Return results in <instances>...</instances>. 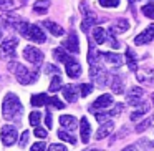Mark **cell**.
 I'll return each mask as SVG.
<instances>
[{
  "label": "cell",
  "mask_w": 154,
  "mask_h": 151,
  "mask_svg": "<svg viewBox=\"0 0 154 151\" xmlns=\"http://www.w3.org/2000/svg\"><path fill=\"white\" fill-rule=\"evenodd\" d=\"M2 115L7 121H15L20 123L22 116H23V105L18 100L15 93H8L4 98V105H2Z\"/></svg>",
  "instance_id": "1"
},
{
  "label": "cell",
  "mask_w": 154,
  "mask_h": 151,
  "mask_svg": "<svg viewBox=\"0 0 154 151\" xmlns=\"http://www.w3.org/2000/svg\"><path fill=\"white\" fill-rule=\"evenodd\" d=\"M15 30H18L22 33V37L28 38V40L35 42V43H43L45 40H47V35L43 33V30H42L38 25H33V24H28V22L25 20H20L15 24Z\"/></svg>",
  "instance_id": "2"
},
{
  "label": "cell",
  "mask_w": 154,
  "mask_h": 151,
  "mask_svg": "<svg viewBox=\"0 0 154 151\" xmlns=\"http://www.w3.org/2000/svg\"><path fill=\"white\" fill-rule=\"evenodd\" d=\"M8 70L15 75L18 83H22V85H32L38 80V71L37 70H28L27 67H23L22 63H17V61L8 63Z\"/></svg>",
  "instance_id": "3"
},
{
  "label": "cell",
  "mask_w": 154,
  "mask_h": 151,
  "mask_svg": "<svg viewBox=\"0 0 154 151\" xmlns=\"http://www.w3.org/2000/svg\"><path fill=\"white\" fill-rule=\"evenodd\" d=\"M113 103H114V98L111 96V95L104 93V95H101V96H98L96 100L90 105L88 110H90L93 115H98V113H101V111L109 110V108L113 106Z\"/></svg>",
  "instance_id": "4"
},
{
  "label": "cell",
  "mask_w": 154,
  "mask_h": 151,
  "mask_svg": "<svg viewBox=\"0 0 154 151\" xmlns=\"http://www.w3.org/2000/svg\"><path fill=\"white\" fill-rule=\"evenodd\" d=\"M17 47H18V40L15 37L4 40L0 45V57L4 60H14L17 57Z\"/></svg>",
  "instance_id": "5"
},
{
  "label": "cell",
  "mask_w": 154,
  "mask_h": 151,
  "mask_svg": "<svg viewBox=\"0 0 154 151\" xmlns=\"http://www.w3.org/2000/svg\"><path fill=\"white\" fill-rule=\"evenodd\" d=\"M23 58H25L27 61H30L32 65L38 67V65L43 61V53H42V50H38L37 47H32V45H28V47L23 48Z\"/></svg>",
  "instance_id": "6"
},
{
  "label": "cell",
  "mask_w": 154,
  "mask_h": 151,
  "mask_svg": "<svg viewBox=\"0 0 154 151\" xmlns=\"http://www.w3.org/2000/svg\"><path fill=\"white\" fill-rule=\"evenodd\" d=\"M0 138H2L4 146H12L17 141V128L12 124H4L0 130Z\"/></svg>",
  "instance_id": "7"
},
{
  "label": "cell",
  "mask_w": 154,
  "mask_h": 151,
  "mask_svg": "<svg viewBox=\"0 0 154 151\" xmlns=\"http://www.w3.org/2000/svg\"><path fill=\"white\" fill-rule=\"evenodd\" d=\"M81 12H83V15H85V20H83V25H81V28H83L85 32H88L90 30V27L91 25H94V24H98V17H96V14H94L91 8H88L86 7V4L85 2H81Z\"/></svg>",
  "instance_id": "8"
},
{
  "label": "cell",
  "mask_w": 154,
  "mask_h": 151,
  "mask_svg": "<svg viewBox=\"0 0 154 151\" xmlns=\"http://www.w3.org/2000/svg\"><path fill=\"white\" fill-rule=\"evenodd\" d=\"M143 90H141L139 87H133L128 90L126 93V101L131 105V106H139L141 103H143Z\"/></svg>",
  "instance_id": "9"
},
{
  "label": "cell",
  "mask_w": 154,
  "mask_h": 151,
  "mask_svg": "<svg viewBox=\"0 0 154 151\" xmlns=\"http://www.w3.org/2000/svg\"><path fill=\"white\" fill-rule=\"evenodd\" d=\"M65 68H66V75L70 78H78L81 75V65L78 63L71 55H70V58L65 61Z\"/></svg>",
  "instance_id": "10"
},
{
  "label": "cell",
  "mask_w": 154,
  "mask_h": 151,
  "mask_svg": "<svg viewBox=\"0 0 154 151\" xmlns=\"http://www.w3.org/2000/svg\"><path fill=\"white\" fill-rule=\"evenodd\" d=\"M63 48L68 50L70 53H78L80 52V42H78V35L75 32H70L66 40L63 42Z\"/></svg>",
  "instance_id": "11"
},
{
  "label": "cell",
  "mask_w": 154,
  "mask_h": 151,
  "mask_svg": "<svg viewBox=\"0 0 154 151\" xmlns=\"http://www.w3.org/2000/svg\"><path fill=\"white\" fill-rule=\"evenodd\" d=\"M154 40V25H149L144 32H141L136 38H134V43L136 45H146L149 42Z\"/></svg>",
  "instance_id": "12"
},
{
  "label": "cell",
  "mask_w": 154,
  "mask_h": 151,
  "mask_svg": "<svg viewBox=\"0 0 154 151\" xmlns=\"http://www.w3.org/2000/svg\"><path fill=\"white\" fill-rule=\"evenodd\" d=\"M60 126H61V130L71 133V131L76 130L78 121H76V118L71 116V115H63V116H60Z\"/></svg>",
  "instance_id": "13"
},
{
  "label": "cell",
  "mask_w": 154,
  "mask_h": 151,
  "mask_svg": "<svg viewBox=\"0 0 154 151\" xmlns=\"http://www.w3.org/2000/svg\"><path fill=\"white\" fill-rule=\"evenodd\" d=\"M101 58H104V61H106L108 65H111V67H114V68H119L121 65H123V57L118 55V53L103 52V53H101Z\"/></svg>",
  "instance_id": "14"
},
{
  "label": "cell",
  "mask_w": 154,
  "mask_h": 151,
  "mask_svg": "<svg viewBox=\"0 0 154 151\" xmlns=\"http://www.w3.org/2000/svg\"><path fill=\"white\" fill-rule=\"evenodd\" d=\"M61 91H63L65 100H66L68 103H76V100H78V87H75V85H65V87L61 88Z\"/></svg>",
  "instance_id": "15"
},
{
  "label": "cell",
  "mask_w": 154,
  "mask_h": 151,
  "mask_svg": "<svg viewBox=\"0 0 154 151\" xmlns=\"http://www.w3.org/2000/svg\"><path fill=\"white\" fill-rule=\"evenodd\" d=\"M80 134H81V141L85 144H88V141L91 138V126L86 118H81L80 120Z\"/></svg>",
  "instance_id": "16"
},
{
  "label": "cell",
  "mask_w": 154,
  "mask_h": 151,
  "mask_svg": "<svg viewBox=\"0 0 154 151\" xmlns=\"http://www.w3.org/2000/svg\"><path fill=\"white\" fill-rule=\"evenodd\" d=\"M128 30H129V22L126 18H118V20H114V24L109 28L111 33H124Z\"/></svg>",
  "instance_id": "17"
},
{
  "label": "cell",
  "mask_w": 154,
  "mask_h": 151,
  "mask_svg": "<svg viewBox=\"0 0 154 151\" xmlns=\"http://www.w3.org/2000/svg\"><path fill=\"white\" fill-rule=\"evenodd\" d=\"M137 80L147 85L154 83V68H141L137 71Z\"/></svg>",
  "instance_id": "18"
},
{
  "label": "cell",
  "mask_w": 154,
  "mask_h": 151,
  "mask_svg": "<svg viewBox=\"0 0 154 151\" xmlns=\"http://www.w3.org/2000/svg\"><path fill=\"white\" fill-rule=\"evenodd\" d=\"M114 130V121H106L100 126V130L96 131V140H103L108 134H111V131Z\"/></svg>",
  "instance_id": "19"
},
{
  "label": "cell",
  "mask_w": 154,
  "mask_h": 151,
  "mask_svg": "<svg viewBox=\"0 0 154 151\" xmlns=\"http://www.w3.org/2000/svg\"><path fill=\"white\" fill-rule=\"evenodd\" d=\"M93 40H94V43L103 45L104 42L108 40V32L101 27H94L93 28Z\"/></svg>",
  "instance_id": "20"
},
{
  "label": "cell",
  "mask_w": 154,
  "mask_h": 151,
  "mask_svg": "<svg viewBox=\"0 0 154 151\" xmlns=\"http://www.w3.org/2000/svg\"><path fill=\"white\" fill-rule=\"evenodd\" d=\"M43 25L48 28V32H50L51 35H55V37H61V35H65V30L61 28V25L55 24V22H51V20H45V22H43Z\"/></svg>",
  "instance_id": "21"
},
{
  "label": "cell",
  "mask_w": 154,
  "mask_h": 151,
  "mask_svg": "<svg viewBox=\"0 0 154 151\" xmlns=\"http://www.w3.org/2000/svg\"><path fill=\"white\" fill-rule=\"evenodd\" d=\"M111 88H113L114 95H123L124 93V83H123V78L118 77V75H114V77H111Z\"/></svg>",
  "instance_id": "22"
},
{
  "label": "cell",
  "mask_w": 154,
  "mask_h": 151,
  "mask_svg": "<svg viewBox=\"0 0 154 151\" xmlns=\"http://www.w3.org/2000/svg\"><path fill=\"white\" fill-rule=\"evenodd\" d=\"M50 5H51V0H37V2L33 4V12H35V14L43 15V14H47V12H48Z\"/></svg>",
  "instance_id": "23"
},
{
  "label": "cell",
  "mask_w": 154,
  "mask_h": 151,
  "mask_svg": "<svg viewBox=\"0 0 154 151\" xmlns=\"http://www.w3.org/2000/svg\"><path fill=\"white\" fill-rule=\"evenodd\" d=\"M30 101H32V105H33L35 108H40V106H43V105L50 103V98H48L45 93H37V95H33V96H32Z\"/></svg>",
  "instance_id": "24"
},
{
  "label": "cell",
  "mask_w": 154,
  "mask_h": 151,
  "mask_svg": "<svg viewBox=\"0 0 154 151\" xmlns=\"http://www.w3.org/2000/svg\"><path fill=\"white\" fill-rule=\"evenodd\" d=\"M126 61H128V68L131 71H134L137 68V57L133 52V48H128L126 50Z\"/></svg>",
  "instance_id": "25"
},
{
  "label": "cell",
  "mask_w": 154,
  "mask_h": 151,
  "mask_svg": "<svg viewBox=\"0 0 154 151\" xmlns=\"http://www.w3.org/2000/svg\"><path fill=\"white\" fill-rule=\"evenodd\" d=\"M136 108H137V110L134 111V113H131V120H133V121L139 120L141 116H144V115L149 111V105H147L146 101H143V103H141L139 106H136Z\"/></svg>",
  "instance_id": "26"
},
{
  "label": "cell",
  "mask_w": 154,
  "mask_h": 151,
  "mask_svg": "<svg viewBox=\"0 0 154 151\" xmlns=\"http://www.w3.org/2000/svg\"><path fill=\"white\" fill-rule=\"evenodd\" d=\"M58 138L66 141V143H70V144H76V138H75L70 131H65V130H61V128H60V131H58Z\"/></svg>",
  "instance_id": "27"
},
{
  "label": "cell",
  "mask_w": 154,
  "mask_h": 151,
  "mask_svg": "<svg viewBox=\"0 0 154 151\" xmlns=\"http://www.w3.org/2000/svg\"><path fill=\"white\" fill-rule=\"evenodd\" d=\"M53 57H55V60L65 63V61L70 58V55L66 53V50H65V48H55V50H53Z\"/></svg>",
  "instance_id": "28"
},
{
  "label": "cell",
  "mask_w": 154,
  "mask_h": 151,
  "mask_svg": "<svg viewBox=\"0 0 154 151\" xmlns=\"http://www.w3.org/2000/svg\"><path fill=\"white\" fill-rule=\"evenodd\" d=\"M63 88V85H61V77L60 75H55L53 78H51V83H50V88L48 90L53 93V91H58V90H61Z\"/></svg>",
  "instance_id": "29"
},
{
  "label": "cell",
  "mask_w": 154,
  "mask_h": 151,
  "mask_svg": "<svg viewBox=\"0 0 154 151\" xmlns=\"http://www.w3.org/2000/svg\"><path fill=\"white\" fill-rule=\"evenodd\" d=\"M141 12H143L146 17L154 18V2H149V4L143 5V7H141Z\"/></svg>",
  "instance_id": "30"
},
{
  "label": "cell",
  "mask_w": 154,
  "mask_h": 151,
  "mask_svg": "<svg viewBox=\"0 0 154 151\" xmlns=\"http://www.w3.org/2000/svg\"><path fill=\"white\" fill-rule=\"evenodd\" d=\"M28 120H30V124H32V126H35V128H37L38 124H40V120H42L40 111H32V113H30V116H28Z\"/></svg>",
  "instance_id": "31"
},
{
  "label": "cell",
  "mask_w": 154,
  "mask_h": 151,
  "mask_svg": "<svg viewBox=\"0 0 154 151\" xmlns=\"http://www.w3.org/2000/svg\"><path fill=\"white\" fill-rule=\"evenodd\" d=\"M98 2H100V5L104 8H114V7L119 5V0H98Z\"/></svg>",
  "instance_id": "32"
},
{
  "label": "cell",
  "mask_w": 154,
  "mask_h": 151,
  "mask_svg": "<svg viewBox=\"0 0 154 151\" xmlns=\"http://www.w3.org/2000/svg\"><path fill=\"white\" fill-rule=\"evenodd\" d=\"M14 5V0H0V10H12Z\"/></svg>",
  "instance_id": "33"
},
{
  "label": "cell",
  "mask_w": 154,
  "mask_h": 151,
  "mask_svg": "<svg viewBox=\"0 0 154 151\" xmlns=\"http://www.w3.org/2000/svg\"><path fill=\"white\" fill-rule=\"evenodd\" d=\"M80 91H81V96H88V95L93 91V85H90V83H83L80 87Z\"/></svg>",
  "instance_id": "34"
},
{
  "label": "cell",
  "mask_w": 154,
  "mask_h": 151,
  "mask_svg": "<svg viewBox=\"0 0 154 151\" xmlns=\"http://www.w3.org/2000/svg\"><path fill=\"white\" fill-rule=\"evenodd\" d=\"M48 105H51V106L58 108V110H63V108H65V103H63L61 100H58L57 96H51V98H50V103H48Z\"/></svg>",
  "instance_id": "35"
},
{
  "label": "cell",
  "mask_w": 154,
  "mask_h": 151,
  "mask_svg": "<svg viewBox=\"0 0 154 151\" xmlns=\"http://www.w3.org/2000/svg\"><path fill=\"white\" fill-rule=\"evenodd\" d=\"M47 151H68V149H66V146H65V144L53 143V144H50V146H48Z\"/></svg>",
  "instance_id": "36"
},
{
  "label": "cell",
  "mask_w": 154,
  "mask_h": 151,
  "mask_svg": "<svg viewBox=\"0 0 154 151\" xmlns=\"http://www.w3.org/2000/svg\"><path fill=\"white\" fill-rule=\"evenodd\" d=\"M35 136H37V138H42V140H43V138L48 136V131L43 130V128H40V126H37V128H35Z\"/></svg>",
  "instance_id": "37"
},
{
  "label": "cell",
  "mask_w": 154,
  "mask_h": 151,
  "mask_svg": "<svg viewBox=\"0 0 154 151\" xmlns=\"http://www.w3.org/2000/svg\"><path fill=\"white\" fill-rule=\"evenodd\" d=\"M45 73H55V75H60V68H57L55 65H45Z\"/></svg>",
  "instance_id": "38"
},
{
  "label": "cell",
  "mask_w": 154,
  "mask_h": 151,
  "mask_svg": "<svg viewBox=\"0 0 154 151\" xmlns=\"http://www.w3.org/2000/svg\"><path fill=\"white\" fill-rule=\"evenodd\" d=\"M149 126H151L149 120H144L143 123H139V124H137V126H136V131H137V133H143V131L146 130V128H149Z\"/></svg>",
  "instance_id": "39"
},
{
  "label": "cell",
  "mask_w": 154,
  "mask_h": 151,
  "mask_svg": "<svg viewBox=\"0 0 154 151\" xmlns=\"http://www.w3.org/2000/svg\"><path fill=\"white\" fill-rule=\"evenodd\" d=\"M28 138H30V133H28V131H23V133H22V136H20V148L27 146Z\"/></svg>",
  "instance_id": "40"
},
{
  "label": "cell",
  "mask_w": 154,
  "mask_h": 151,
  "mask_svg": "<svg viewBox=\"0 0 154 151\" xmlns=\"http://www.w3.org/2000/svg\"><path fill=\"white\" fill-rule=\"evenodd\" d=\"M45 143H35V144H32V148H30V151H45Z\"/></svg>",
  "instance_id": "41"
},
{
  "label": "cell",
  "mask_w": 154,
  "mask_h": 151,
  "mask_svg": "<svg viewBox=\"0 0 154 151\" xmlns=\"http://www.w3.org/2000/svg\"><path fill=\"white\" fill-rule=\"evenodd\" d=\"M45 124H47L48 130L53 126V123H51V113H47V115H45Z\"/></svg>",
  "instance_id": "42"
},
{
  "label": "cell",
  "mask_w": 154,
  "mask_h": 151,
  "mask_svg": "<svg viewBox=\"0 0 154 151\" xmlns=\"http://www.w3.org/2000/svg\"><path fill=\"white\" fill-rule=\"evenodd\" d=\"M123 151H137V146L136 144H129V146H126Z\"/></svg>",
  "instance_id": "43"
},
{
  "label": "cell",
  "mask_w": 154,
  "mask_h": 151,
  "mask_svg": "<svg viewBox=\"0 0 154 151\" xmlns=\"http://www.w3.org/2000/svg\"><path fill=\"white\" fill-rule=\"evenodd\" d=\"M149 123H151V128L154 130V116H152V118H149Z\"/></svg>",
  "instance_id": "44"
},
{
  "label": "cell",
  "mask_w": 154,
  "mask_h": 151,
  "mask_svg": "<svg viewBox=\"0 0 154 151\" xmlns=\"http://www.w3.org/2000/svg\"><path fill=\"white\" fill-rule=\"evenodd\" d=\"M85 151H101V149H96V148H88V149H85Z\"/></svg>",
  "instance_id": "45"
},
{
  "label": "cell",
  "mask_w": 154,
  "mask_h": 151,
  "mask_svg": "<svg viewBox=\"0 0 154 151\" xmlns=\"http://www.w3.org/2000/svg\"><path fill=\"white\" fill-rule=\"evenodd\" d=\"M128 2H129V4H134V2H137V0H128Z\"/></svg>",
  "instance_id": "46"
},
{
  "label": "cell",
  "mask_w": 154,
  "mask_h": 151,
  "mask_svg": "<svg viewBox=\"0 0 154 151\" xmlns=\"http://www.w3.org/2000/svg\"><path fill=\"white\" fill-rule=\"evenodd\" d=\"M151 100H152V103H154V93H152V96H151Z\"/></svg>",
  "instance_id": "47"
},
{
  "label": "cell",
  "mask_w": 154,
  "mask_h": 151,
  "mask_svg": "<svg viewBox=\"0 0 154 151\" xmlns=\"http://www.w3.org/2000/svg\"><path fill=\"white\" fill-rule=\"evenodd\" d=\"M0 38H2V30H0Z\"/></svg>",
  "instance_id": "48"
},
{
  "label": "cell",
  "mask_w": 154,
  "mask_h": 151,
  "mask_svg": "<svg viewBox=\"0 0 154 151\" xmlns=\"http://www.w3.org/2000/svg\"><path fill=\"white\" fill-rule=\"evenodd\" d=\"M152 2H154V0H152Z\"/></svg>",
  "instance_id": "49"
}]
</instances>
